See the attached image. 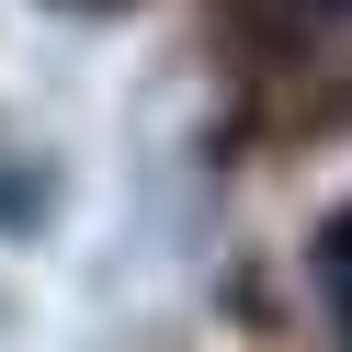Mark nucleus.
I'll return each mask as SVG.
<instances>
[{
    "label": "nucleus",
    "instance_id": "1",
    "mask_svg": "<svg viewBox=\"0 0 352 352\" xmlns=\"http://www.w3.org/2000/svg\"><path fill=\"white\" fill-rule=\"evenodd\" d=\"M318 307L341 318V341H352V216H341V228H318Z\"/></svg>",
    "mask_w": 352,
    "mask_h": 352
}]
</instances>
